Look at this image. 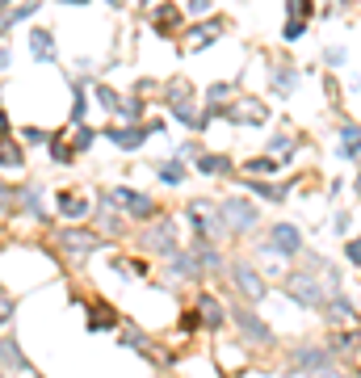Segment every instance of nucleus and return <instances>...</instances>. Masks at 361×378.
I'll list each match as a JSON object with an SVG mask.
<instances>
[{
    "label": "nucleus",
    "instance_id": "a211bd4d",
    "mask_svg": "<svg viewBox=\"0 0 361 378\" xmlns=\"http://www.w3.org/2000/svg\"><path fill=\"white\" fill-rule=\"evenodd\" d=\"M198 316H202V328H206V332H223V328L231 324V311H227L210 290L198 295Z\"/></svg>",
    "mask_w": 361,
    "mask_h": 378
},
{
    "label": "nucleus",
    "instance_id": "5fc2aeb1",
    "mask_svg": "<svg viewBox=\"0 0 361 378\" xmlns=\"http://www.w3.org/2000/svg\"><path fill=\"white\" fill-rule=\"evenodd\" d=\"M353 189H357V194H361V173H357V181H353Z\"/></svg>",
    "mask_w": 361,
    "mask_h": 378
},
{
    "label": "nucleus",
    "instance_id": "1a4fd4ad",
    "mask_svg": "<svg viewBox=\"0 0 361 378\" xmlns=\"http://www.w3.org/2000/svg\"><path fill=\"white\" fill-rule=\"evenodd\" d=\"M109 198L122 206V215L126 219H135V223H151L156 215H160V206H156V198H147V194H139V189H130V185H114L109 189Z\"/></svg>",
    "mask_w": 361,
    "mask_h": 378
},
{
    "label": "nucleus",
    "instance_id": "864d4df0",
    "mask_svg": "<svg viewBox=\"0 0 361 378\" xmlns=\"http://www.w3.org/2000/svg\"><path fill=\"white\" fill-rule=\"evenodd\" d=\"M59 4H88V0H59Z\"/></svg>",
    "mask_w": 361,
    "mask_h": 378
},
{
    "label": "nucleus",
    "instance_id": "2eb2a0df",
    "mask_svg": "<svg viewBox=\"0 0 361 378\" xmlns=\"http://www.w3.org/2000/svg\"><path fill=\"white\" fill-rule=\"evenodd\" d=\"M147 25H151L160 38H177V34H185V8H181L177 0H160V4L147 13Z\"/></svg>",
    "mask_w": 361,
    "mask_h": 378
},
{
    "label": "nucleus",
    "instance_id": "20e7f679",
    "mask_svg": "<svg viewBox=\"0 0 361 378\" xmlns=\"http://www.w3.org/2000/svg\"><path fill=\"white\" fill-rule=\"evenodd\" d=\"M227 278H231V286L240 290V299H244L248 307H257V303L269 299V282L261 278V269H257L248 257H231V261H227Z\"/></svg>",
    "mask_w": 361,
    "mask_h": 378
},
{
    "label": "nucleus",
    "instance_id": "a19ab883",
    "mask_svg": "<svg viewBox=\"0 0 361 378\" xmlns=\"http://www.w3.org/2000/svg\"><path fill=\"white\" fill-rule=\"evenodd\" d=\"M332 231L349 240V231H353V210H336V219H332Z\"/></svg>",
    "mask_w": 361,
    "mask_h": 378
},
{
    "label": "nucleus",
    "instance_id": "3c124183",
    "mask_svg": "<svg viewBox=\"0 0 361 378\" xmlns=\"http://www.w3.org/2000/svg\"><path fill=\"white\" fill-rule=\"evenodd\" d=\"M189 13H210V0H189Z\"/></svg>",
    "mask_w": 361,
    "mask_h": 378
},
{
    "label": "nucleus",
    "instance_id": "c9c22d12",
    "mask_svg": "<svg viewBox=\"0 0 361 378\" xmlns=\"http://www.w3.org/2000/svg\"><path fill=\"white\" fill-rule=\"evenodd\" d=\"M93 93H97V101H101V109H109V114H118V105H122V97H118V88H109V84H93Z\"/></svg>",
    "mask_w": 361,
    "mask_h": 378
},
{
    "label": "nucleus",
    "instance_id": "f257e3e1",
    "mask_svg": "<svg viewBox=\"0 0 361 378\" xmlns=\"http://www.w3.org/2000/svg\"><path fill=\"white\" fill-rule=\"evenodd\" d=\"M185 223L202 236V240H227V223H223V210L214 198H189L185 202Z\"/></svg>",
    "mask_w": 361,
    "mask_h": 378
},
{
    "label": "nucleus",
    "instance_id": "bb28decb",
    "mask_svg": "<svg viewBox=\"0 0 361 378\" xmlns=\"http://www.w3.org/2000/svg\"><path fill=\"white\" fill-rule=\"evenodd\" d=\"M0 366H4V370H17V374H25V370H29L25 349H21L8 332H0Z\"/></svg>",
    "mask_w": 361,
    "mask_h": 378
},
{
    "label": "nucleus",
    "instance_id": "f3484780",
    "mask_svg": "<svg viewBox=\"0 0 361 378\" xmlns=\"http://www.w3.org/2000/svg\"><path fill=\"white\" fill-rule=\"evenodd\" d=\"M105 139L114 147H122V151H139L147 143V126L143 122H109L105 126Z\"/></svg>",
    "mask_w": 361,
    "mask_h": 378
},
{
    "label": "nucleus",
    "instance_id": "de8ad7c7",
    "mask_svg": "<svg viewBox=\"0 0 361 378\" xmlns=\"http://www.w3.org/2000/svg\"><path fill=\"white\" fill-rule=\"evenodd\" d=\"M8 67H13V46L0 38V72H8Z\"/></svg>",
    "mask_w": 361,
    "mask_h": 378
},
{
    "label": "nucleus",
    "instance_id": "4be33fe9",
    "mask_svg": "<svg viewBox=\"0 0 361 378\" xmlns=\"http://www.w3.org/2000/svg\"><path fill=\"white\" fill-rule=\"evenodd\" d=\"M84 311H88V324H84L88 332H114V328L122 324V320H118V311H114V307H109L105 299H93V303H88Z\"/></svg>",
    "mask_w": 361,
    "mask_h": 378
},
{
    "label": "nucleus",
    "instance_id": "7c9ffc66",
    "mask_svg": "<svg viewBox=\"0 0 361 378\" xmlns=\"http://www.w3.org/2000/svg\"><path fill=\"white\" fill-rule=\"evenodd\" d=\"M0 168H13V173L25 168V143H17L13 135L0 139Z\"/></svg>",
    "mask_w": 361,
    "mask_h": 378
},
{
    "label": "nucleus",
    "instance_id": "a18cd8bd",
    "mask_svg": "<svg viewBox=\"0 0 361 378\" xmlns=\"http://www.w3.org/2000/svg\"><path fill=\"white\" fill-rule=\"evenodd\" d=\"M311 378H353V374H349V370H345L341 362H332V366H324V370H315Z\"/></svg>",
    "mask_w": 361,
    "mask_h": 378
},
{
    "label": "nucleus",
    "instance_id": "0eeeda50",
    "mask_svg": "<svg viewBox=\"0 0 361 378\" xmlns=\"http://www.w3.org/2000/svg\"><path fill=\"white\" fill-rule=\"evenodd\" d=\"M164 101H168V109H172V118L185 126V130H202V114L193 109V84L185 80V76H177L168 88H164Z\"/></svg>",
    "mask_w": 361,
    "mask_h": 378
},
{
    "label": "nucleus",
    "instance_id": "c756f323",
    "mask_svg": "<svg viewBox=\"0 0 361 378\" xmlns=\"http://www.w3.org/2000/svg\"><path fill=\"white\" fill-rule=\"evenodd\" d=\"M244 189H248V194H257V198H265V202H286V194H290L286 185H273L269 177H248V181H244Z\"/></svg>",
    "mask_w": 361,
    "mask_h": 378
},
{
    "label": "nucleus",
    "instance_id": "ddd939ff",
    "mask_svg": "<svg viewBox=\"0 0 361 378\" xmlns=\"http://www.w3.org/2000/svg\"><path fill=\"white\" fill-rule=\"evenodd\" d=\"M223 29H227V17H202V21L185 25V34H181V46L198 55V50H206L210 42H219V38H223Z\"/></svg>",
    "mask_w": 361,
    "mask_h": 378
},
{
    "label": "nucleus",
    "instance_id": "473e14b6",
    "mask_svg": "<svg viewBox=\"0 0 361 378\" xmlns=\"http://www.w3.org/2000/svg\"><path fill=\"white\" fill-rule=\"evenodd\" d=\"M294 84H299V72H294V63H290V59H282V63L273 67V93L290 97V93H294Z\"/></svg>",
    "mask_w": 361,
    "mask_h": 378
},
{
    "label": "nucleus",
    "instance_id": "b1692460",
    "mask_svg": "<svg viewBox=\"0 0 361 378\" xmlns=\"http://www.w3.org/2000/svg\"><path fill=\"white\" fill-rule=\"evenodd\" d=\"M168 278H181V282H198L202 278V265L193 257V248H181L168 257Z\"/></svg>",
    "mask_w": 361,
    "mask_h": 378
},
{
    "label": "nucleus",
    "instance_id": "6ab92c4d",
    "mask_svg": "<svg viewBox=\"0 0 361 378\" xmlns=\"http://www.w3.org/2000/svg\"><path fill=\"white\" fill-rule=\"evenodd\" d=\"M269 244H273L282 257H299V252H303V231H299V223H286V219L273 223V227H269Z\"/></svg>",
    "mask_w": 361,
    "mask_h": 378
},
{
    "label": "nucleus",
    "instance_id": "09e8293b",
    "mask_svg": "<svg viewBox=\"0 0 361 378\" xmlns=\"http://www.w3.org/2000/svg\"><path fill=\"white\" fill-rule=\"evenodd\" d=\"M4 135H13V122H8V109H4V101H0V139Z\"/></svg>",
    "mask_w": 361,
    "mask_h": 378
},
{
    "label": "nucleus",
    "instance_id": "f03ea898",
    "mask_svg": "<svg viewBox=\"0 0 361 378\" xmlns=\"http://www.w3.org/2000/svg\"><path fill=\"white\" fill-rule=\"evenodd\" d=\"M282 290H286L290 303H299V307H307V311H320L324 299H328L324 278H315L311 269H290V274L282 278Z\"/></svg>",
    "mask_w": 361,
    "mask_h": 378
},
{
    "label": "nucleus",
    "instance_id": "79ce46f5",
    "mask_svg": "<svg viewBox=\"0 0 361 378\" xmlns=\"http://www.w3.org/2000/svg\"><path fill=\"white\" fill-rule=\"evenodd\" d=\"M345 265H357L361 269V236H349V240H345Z\"/></svg>",
    "mask_w": 361,
    "mask_h": 378
},
{
    "label": "nucleus",
    "instance_id": "ea45409f",
    "mask_svg": "<svg viewBox=\"0 0 361 378\" xmlns=\"http://www.w3.org/2000/svg\"><path fill=\"white\" fill-rule=\"evenodd\" d=\"M13 316H17V299H8V295H0V332H8V324H13Z\"/></svg>",
    "mask_w": 361,
    "mask_h": 378
},
{
    "label": "nucleus",
    "instance_id": "c03bdc74",
    "mask_svg": "<svg viewBox=\"0 0 361 378\" xmlns=\"http://www.w3.org/2000/svg\"><path fill=\"white\" fill-rule=\"evenodd\" d=\"M345 59H349L345 46H328V50H324V63H328V67H345Z\"/></svg>",
    "mask_w": 361,
    "mask_h": 378
},
{
    "label": "nucleus",
    "instance_id": "72a5a7b5",
    "mask_svg": "<svg viewBox=\"0 0 361 378\" xmlns=\"http://www.w3.org/2000/svg\"><path fill=\"white\" fill-rule=\"evenodd\" d=\"M240 168H244V177H273V173H282V164H278L269 151H265V156H252V160H244Z\"/></svg>",
    "mask_w": 361,
    "mask_h": 378
},
{
    "label": "nucleus",
    "instance_id": "9b49d317",
    "mask_svg": "<svg viewBox=\"0 0 361 378\" xmlns=\"http://www.w3.org/2000/svg\"><path fill=\"white\" fill-rule=\"evenodd\" d=\"M320 316H324V324L332 328V332H345V328H357V307L349 303V295L345 290H328V299H324V307H320Z\"/></svg>",
    "mask_w": 361,
    "mask_h": 378
},
{
    "label": "nucleus",
    "instance_id": "7ed1b4c3",
    "mask_svg": "<svg viewBox=\"0 0 361 378\" xmlns=\"http://www.w3.org/2000/svg\"><path fill=\"white\" fill-rule=\"evenodd\" d=\"M55 244H59V252L67 257V261H88V257H97L101 248H105V240L93 231V227H84V223H71V227H59L55 231Z\"/></svg>",
    "mask_w": 361,
    "mask_h": 378
},
{
    "label": "nucleus",
    "instance_id": "9d476101",
    "mask_svg": "<svg viewBox=\"0 0 361 378\" xmlns=\"http://www.w3.org/2000/svg\"><path fill=\"white\" fill-rule=\"evenodd\" d=\"M231 126H265L269 122V105H265V97H252V93H240L231 105H227V114H223Z\"/></svg>",
    "mask_w": 361,
    "mask_h": 378
},
{
    "label": "nucleus",
    "instance_id": "dca6fc26",
    "mask_svg": "<svg viewBox=\"0 0 361 378\" xmlns=\"http://www.w3.org/2000/svg\"><path fill=\"white\" fill-rule=\"evenodd\" d=\"M55 210L67 219V223H84V219H93V198L88 194H80V189H55Z\"/></svg>",
    "mask_w": 361,
    "mask_h": 378
},
{
    "label": "nucleus",
    "instance_id": "423d86ee",
    "mask_svg": "<svg viewBox=\"0 0 361 378\" xmlns=\"http://www.w3.org/2000/svg\"><path fill=\"white\" fill-rule=\"evenodd\" d=\"M231 324H236V332H240V341L244 345H252V349H273L278 345V337H273V328L244 303V307H236L231 311Z\"/></svg>",
    "mask_w": 361,
    "mask_h": 378
},
{
    "label": "nucleus",
    "instance_id": "412c9836",
    "mask_svg": "<svg viewBox=\"0 0 361 378\" xmlns=\"http://www.w3.org/2000/svg\"><path fill=\"white\" fill-rule=\"evenodd\" d=\"M46 147H50V160H55V164H71V160H80L76 139H71V126L50 130V135H46Z\"/></svg>",
    "mask_w": 361,
    "mask_h": 378
},
{
    "label": "nucleus",
    "instance_id": "aec40b11",
    "mask_svg": "<svg viewBox=\"0 0 361 378\" xmlns=\"http://www.w3.org/2000/svg\"><path fill=\"white\" fill-rule=\"evenodd\" d=\"M13 210H25L34 223H50V219H46V206H42V189H38V185H21V189H13Z\"/></svg>",
    "mask_w": 361,
    "mask_h": 378
},
{
    "label": "nucleus",
    "instance_id": "bf43d9fd",
    "mask_svg": "<svg viewBox=\"0 0 361 378\" xmlns=\"http://www.w3.org/2000/svg\"><path fill=\"white\" fill-rule=\"evenodd\" d=\"M341 4H345V0H341Z\"/></svg>",
    "mask_w": 361,
    "mask_h": 378
},
{
    "label": "nucleus",
    "instance_id": "6e6552de",
    "mask_svg": "<svg viewBox=\"0 0 361 378\" xmlns=\"http://www.w3.org/2000/svg\"><path fill=\"white\" fill-rule=\"evenodd\" d=\"M143 248L147 252H156V257H172V252H181V227H177V219H156V223H143Z\"/></svg>",
    "mask_w": 361,
    "mask_h": 378
},
{
    "label": "nucleus",
    "instance_id": "6e6d98bb",
    "mask_svg": "<svg viewBox=\"0 0 361 378\" xmlns=\"http://www.w3.org/2000/svg\"><path fill=\"white\" fill-rule=\"evenodd\" d=\"M4 4H8V0H0V8H4Z\"/></svg>",
    "mask_w": 361,
    "mask_h": 378
},
{
    "label": "nucleus",
    "instance_id": "e433bc0d",
    "mask_svg": "<svg viewBox=\"0 0 361 378\" xmlns=\"http://www.w3.org/2000/svg\"><path fill=\"white\" fill-rule=\"evenodd\" d=\"M84 109H88V101H84V84H76V88H71V118H67V122L80 126V122H84Z\"/></svg>",
    "mask_w": 361,
    "mask_h": 378
},
{
    "label": "nucleus",
    "instance_id": "4d7b16f0",
    "mask_svg": "<svg viewBox=\"0 0 361 378\" xmlns=\"http://www.w3.org/2000/svg\"><path fill=\"white\" fill-rule=\"evenodd\" d=\"M0 295H4V282H0Z\"/></svg>",
    "mask_w": 361,
    "mask_h": 378
},
{
    "label": "nucleus",
    "instance_id": "13d9d810",
    "mask_svg": "<svg viewBox=\"0 0 361 378\" xmlns=\"http://www.w3.org/2000/svg\"><path fill=\"white\" fill-rule=\"evenodd\" d=\"M34 378H42V374H34Z\"/></svg>",
    "mask_w": 361,
    "mask_h": 378
},
{
    "label": "nucleus",
    "instance_id": "5701e85b",
    "mask_svg": "<svg viewBox=\"0 0 361 378\" xmlns=\"http://www.w3.org/2000/svg\"><path fill=\"white\" fill-rule=\"evenodd\" d=\"M193 257H198V265H202V274H223L227 269V257L219 252V244L214 240H193Z\"/></svg>",
    "mask_w": 361,
    "mask_h": 378
},
{
    "label": "nucleus",
    "instance_id": "f8f14e48",
    "mask_svg": "<svg viewBox=\"0 0 361 378\" xmlns=\"http://www.w3.org/2000/svg\"><path fill=\"white\" fill-rule=\"evenodd\" d=\"M336 358H332V349L328 345H294L290 353H286V366L294 370V374H315V370H324V366H332Z\"/></svg>",
    "mask_w": 361,
    "mask_h": 378
},
{
    "label": "nucleus",
    "instance_id": "4c0bfd02",
    "mask_svg": "<svg viewBox=\"0 0 361 378\" xmlns=\"http://www.w3.org/2000/svg\"><path fill=\"white\" fill-rule=\"evenodd\" d=\"M177 324H181V337H193V332L202 328V316H198V307H189V311H181V320H177Z\"/></svg>",
    "mask_w": 361,
    "mask_h": 378
},
{
    "label": "nucleus",
    "instance_id": "39448f33",
    "mask_svg": "<svg viewBox=\"0 0 361 378\" xmlns=\"http://www.w3.org/2000/svg\"><path fill=\"white\" fill-rule=\"evenodd\" d=\"M219 210H223L227 236H252L257 223H261V210H257V202H248V194H231V198H223Z\"/></svg>",
    "mask_w": 361,
    "mask_h": 378
},
{
    "label": "nucleus",
    "instance_id": "49530a36",
    "mask_svg": "<svg viewBox=\"0 0 361 378\" xmlns=\"http://www.w3.org/2000/svg\"><path fill=\"white\" fill-rule=\"evenodd\" d=\"M21 143H46V130L42 126H21Z\"/></svg>",
    "mask_w": 361,
    "mask_h": 378
},
{
    "label": "nucleus",
    "instance_id": "a878e982",
    "mask_svg": "<svg viewBox=\"0 0 361 378\" xmlns=\"http://www.w3.org/2000/svg\"><path fill=\"white\" fill-rule=\"evenodd\" d=\"M198 173L202 177H231L236 173V160L223 156V151H198Z\"/></svg>",
    "mask_w": 361,
    "mask_h": 378
},
{
    "label": "nucleus",
    "instance_id": "393cba45",
    "mask_svg": "<svg viewBox=\"0 0 361 378\" xmlns=\"http://www.w3.org/2000/svg\"><path fill=\"white\" fill-rule=\"evenodd\" d=\"M29 55H34V63H55V59H59V50H55V34L42 29V25H34V29H29Z\"/></svg>",
    "mask_w": 361,
    "mask_h": 378
},
{
    "label": "nucleus",
    "instance_id": "2f4dec72",
    "mask_svg": "<svg viewBox=\"0 0 361 378\" xmlns=\"http://www.w3.org/2000/svg\"><path fill=\"white\" fill-rule=\"evenodd\" d=\"M156 177H160L164 185H172V189H181L189 173H185V164H181L177 156H168V160H160V164H156Z\"/></svg>",
    "mask_w": 361,
    "mask_h": 378
},
{
    "label": "nucleus",
    "instance_id": "f704fd0d",
    "mask_svg": "<svg viewBox=\"0 0 361 378\" xmlns=\"http://www.w3.org/2000/svg\"><path fill=\"white\" fill-rule=\"evenodd\" d=\"M286 21H311L315 17V0H282Z\"/></svg>",
    "mask_w": 361,
    "mask_h": 378
},
{
    "label": "nucleus",
    "instance_id": "c85d7f7f",
    "mask_svg": "<svg viewBox=\"0 0 361 378\" xmlns=\"http://www.w3.org/2000/svg\"><path fill=\"white\" fill-rule=\"evenodd\" d=\"M38 4L42 0H21V4H8V8H0V38L17 25V21H25V17H34L38 13Z\"/></svg>",
    "mask_w": 361,
    "mask_h": 378
},
{
    "label": "nucleus",
    "instance_id": "37998d69",
    "mask_svg": "<svg viewBox=\"0 0 361 378\" xmlns=\"http://www.w3.org/2000/svg\"><path fill=\"white\" fill-rule=\"evenodd\" d=\"M303 34H307V21H286V25H282V38H286V42H299Z\"/></svg>",
    "mask_w": 361,
    "mask_h": 378
},
{
    "label": "nucleus",
    "instance_id": "cd10ccee",
    "mask_svg": "<svg viewBox=\"0 0 361 378\" xmlns=\"http://www.w3.org/2000/svg\"><path fill=\"white\" fill-rule=\"evenodd\" d=\"M294 151H299V135L286 126V130H278L273 139H269V156L278 160V164H290L294 160Z\"/></svg>",
    "mask_w": 361,
    "mask_h": 378
},
{
    "label": "nucleus",
    "instance_id": "4468645a",
    "mask_svg": "<svg viewBox=\"0 0 361 378\" xmlns=\"http://www.w3.org/2000/svg\"><path fill=\"white\" fill-rule=\"evenodd\" d=\"M93 219H97V236H101V240H118V236H126V215H122V206L109 198V189L97 198Z\"/></svg>",
    "mask_w": 361,
    "mask_h": 378
},
{
    "label": "nucleus",
    "instance_id": "8fccbe9b",
    "mask_svg": "<svg viewBox=\"0 0 361 378\" xmlns=\"http://www.w3.org/2000/svg\"><path fill=\"white\" fill-rule=\"evenodd\" d=\"M0 210H13V189L8 185H0Z\"/></svg>",
    "mask_w": 361,
    "mask_h": 378
},
{
    "label": "nucleus",
    "instance_id": "603ef678",
    "mask_svg": "<svg viewBox=\"0 0 361 378\" xmlns=\"http://www.w3.org/2000/svg\"><path fill=\"white\" fill-rule=\"evenodd\" d=\"M105 4H114V8H122V4H130V0H105Z\"/></svg>",
    "mask_w": 361,
    "mask_h": 378
},
{
    "label": "nucleus",
    "instance_id": "58836bf2",
    "mask_svg": "<svg viewBox=\"0 0 361 378\" xmlns=\"http://www.w3.org/2000/svg\"><path fill=\"white\" fill-rule=\"evenodd\" d=\"M122 345L143 349V358H147V337H143V328H122Z\"/></svg>",
    "mask_w": 361,
    "mask_h": 378
}]
</instances>
